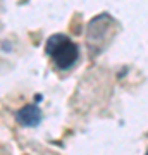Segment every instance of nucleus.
Returning <instances> with one entry per match:
<instances>
[{
	"mask_svg": "<svg viewBox=\"0 0 148 155\" xmlns=\"http://www.w3.org/2000/svg\"><path fill=\"white\" fill-rule=\"evenodd\" d=\"M45 52L52 57L55 66L59 69H71L76 64L79 52H77V45L72 41L66 35H52L47 40L45 45Z\"/></svg>",
	"mask_w": 148,
	"mask_h": 155,
	"instance_id": "obj_1",
	"label": "nucleus"
},
{
	"mask_svg": "<svg viewBox=\"0 0 148 155\" xmlns=\"http://www.w3.org/2000/svg\"><path fill=\"white\" fill-rule=\"evenodd\" d=\"M146 155H148V153H146Z\"/></svg>",
	"mask_w": 148,
	"mask_h": 155,
	"instance_id": "obj_3",
	"label": "nucleus"
},
{
	"mask_svg": "<svg viewBox=\"0 0 148 155\" xmlns=\"http://www.w3.org/2000/svg\"><path fill=\"white\" fill-rule=\"evenodd\" d=\"M16 119L21 126H26V127L38 126L40 121H41V110L36 105H24L22 109H19Z\"/></svg>",
	"mask_w": 148,
	"mask_h": 155,
	"instance_id": "obj_2",
	"label": "nucleus"
}]
</instances>
